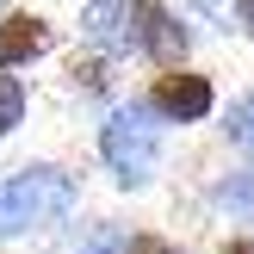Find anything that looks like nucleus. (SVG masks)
Returning <instances> with one entry per match:
<instances>
[{
	"label": "nucleus",
	"instance_id": "obj_1",
	"mask_svg": "<svg viewBox=\"0 0 254 254\" xmlns=\"http://www.w3.org/2000/svg\"><path fill=\"white\" fill-rule=\"evenodd\" d=\"M161 112L149 106H118L106 124H99V155H106V168H112V180L118 186H149V174H155V161H161Z\"/></svg>",
	"mask_w": 254,
	"mask_h": 254
},
{
	"label": "nucleus",
	"instance_id": "obj_2",
	"mask_svg": "<svg viewBox=\"0 0 254 254\" xmlns=\"http://www.w3.org/2000/svg\"><path fill=\"white\" fill-rule=\"evenodd\" d=\"M74 211V180L62 168H19L6 186H0V242L6 236H25L37 223H56Z\"/></svg>",
	"mask_w": 254,
	"mask_h": 254
},
{
	"label": "nucleus",
	"instance_id": "obj_3",
	"mask_svg": "<svg viewBox=\"0 0 254 254\" xmlns=\"http://www.w3.org/2000/svg\"><path fill=\"white\" fill-rule=\"evenodd\" d=\"M124 50H143L149 62L174 68L186 56V25L161 0H124Z\"/></svg>",
	"mask_w": 254,
	"mask_h": 254
},
{
	"label": "nucleus",
	"instance_id": "obj_4",
	"mask_svg": "<svg viewBox=\"0 0 254 254\" xmlns=\"http://www.w3.org/2000/svg\"><path fill=\"white\" fill-rule=\"evenodd\" d=\"M149 106H155L168 124H198V118H211L217 93H211L205 74H192V68H168V74H155V81H149Z\"/></svg>",
	"mask_w": 254,
	"mask_h": 254
},
{
	"label": "nucleus",
	"instance_id": "obj_5",
	"mask_svg": "<svg viewBox=\"0 0 254 254\" xmlns=\"http://www.w3.org/2000/svg\"><path fill=\"white\" fill-rule=\"evenodd\" d=\"M50 50H56V25L44 12H6L0 19V68H25Z\"/></svg>",
	"mask_w": 254,
	"mask_h": 254
},
{
	"label": "nucleus",
	"instance_id": "obj_6",
	"mask_svg": "<svg viewBox=\"0 0 254 254\" xmlns=\"http://www.w3.org/2000/svg\"><path fill=\"white\" fill-rule=\"evenodd\" d=\"M87 37L106 44V50H118L124 44V0H93V6H87Z\"/></svg>",
	"mask_w": 254,
	"mask_h": 254
},
{
	"label": "nucleus",
	"instance_id": "obj_7",
	"mask_svg": "<svg viewBox=\"0 0 254 254\" xmlns=\"http://www.w3.org/2000/svg\"><path fill=\"white\" fill-rule=\"evenodd\" d=\"M223 130H230V143L242 149V155L254 161V93L230 99V112H223Z\"/></svg>",
	"mask_w": 254,
	"mask_h": 254
},
{
	"label": "nucleus",
	"instance_id": "obj_8",
	"mask_svg": "<svg viewBox=\"0 0 254 254\" xmlns=\"http://www.w3.org/2000/svg\"><path fill=\"white\" fill-rule=\"evenodd\" d=\"M19 118H25V81L19 74H0V136L19 130Z\"/></svg>",
	"mask_w": 254,
	"mask_h": 254
},
{
	"label": "nucleus",
	"instance_id": "obj_9",
	"mask_svg": "<svg viewBox=\"0 0 254 254\" xmlns=\"http://www.w3.org/2000/svg\"><path fill=\"white\" fill-rule=\"evenodd\" d=\"M217 205H230V211H242V217L254 223V174H230V180L217 186Z\"/></svg>",
	"mask_w": 254,
	"mask_h": 254
},
{
	"label": "nucleus",
	"instance_id": "obj_10",
	"mask_svg": "<svg viewBox=\"0 0 254 254\" xmlns=\"http://www.w3.org/2000/svg\"><path fill=\"white\" fill-rule=\"evenodd\" d=\"M124 254H180V248H174L168 236H155V230H136L130 242H124Z\"/></svg>",
	"mask_w": 254,
	"mask_h": 254
},
{
	"label": "nucleus",
	"instance_id": "obj_11",
	"mask_svg": "<svg viewBox=\"0 0 254 254\" xmlns=\"http://www.w3.org/2000/svg\"><path fill=\"white\" fill-rule=\"evenodd\" d=\"M112 248H118V236H112L106 223H93V236H87V248L74 242V248H62V254H112Z\"/></svg>",
	"mask_w": 254,
	"mask_h": 254
},
{
	"label": "nucleus",
	"instance_id": "obj_12",
	"mask_svg": "<svg viewBox=\"0 0 254 254\" xmlns=\"http://www.w3.org/2000/svg\"><path fill=\"white\" fill-rule=\"evenodd\" d=\"M198 6H205L211 19H230V12H236V0H198Z\"/></svg>",
	"mask_w": 254,
	"mask_h": 254
},
{
	"label": "nucleus",
	"instance_id": "obj_13",
	"mask_svg": "<svg viewBox=\"0 0 254 254\" xmlns=\"http://www.w3.org/2000/svg\"><path fill=\"white\" fill-rule=\"evenodd\" d=\"M236 19H242V31L254 37V0H236Z\"/></svg>",
	"mask_w": 254,
	"mask_h": 254
},
{
	"label": "nucleus",
	"instance_id": "obj_14",
	"mask_svg": "<svg viewBox=\"0 0 254 254\" xmlns=\"http://www.w3.org/2000/svg\"><path fill=\"white\" fill-rule=\"evenodd\" d=\"M223 254H254V242H248V236H230V242H223Z\"/></svg>",
	"mask_w": 254,
	"mask_h": 254
}]
</instances>
